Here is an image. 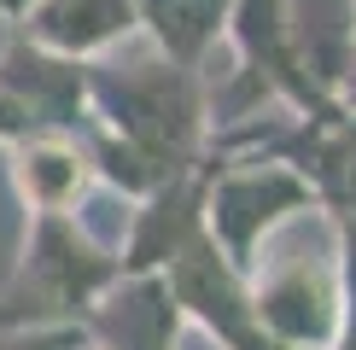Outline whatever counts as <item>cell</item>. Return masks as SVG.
<instances>
[{
	"instance_id": "1",
	"label": "cell",
	"mask_w": 356,
	"mask_h": 350,
	"mask_svg": "<svg viewBox=\"0 0 356 350\" xmlns=\"http://www.w3.org/2000/svg\"><path fill=\"white\" fill-rule=\"evenodd\" d=\"M88 128L152 164L158 175H181L204 164V82L193 65L140 58V65H88Z\"/></svg>"
},
{
	"instance_id": "2",
	"label": "cell",
	"mask_w": 356,
	"mask_h": 350,
	"mask_svg": "<svg viewBox=\"0 0 356 350\" xmlns=\"http://www.w3.org/2000/svg\"><path fill=\"white\" fill-rule=\"evenodd\" d=\"M304 216V210H298ZM298 216H286L263 251L269 262H251L245 269V292L251 310H257L263 333L286 350H333L345 339V240L327 222L321 240L309 245V228H292ZM257 251V257H263Z\"/></svg>"
},
{
	"instance_id": "3",
	"label": "cell",
	"mask_w": 356,
	"mask_h": 350,
	"mask_svg": "<svg viewBox=\"0 0 356 350\" xmlns=\"http://www.w3.org/2000/svg\"><path fill=\"white\" fill-rule=\"evenodd\" d=\"M117 274H123L117 251H106L88 228H76V216H58V210L29 216L24 257L12 281L0 286V333L82 327Z\"/></svg>"
},
{
	"instance_id": "4",
	"label": "cell",
	"mask_w": 356,
	"mask_h": 350,
	"mask_svg": "<svg viewBox=\"0 0 356 350\" xmlns=\"http://www.w3.org/2000/svg\"><path fill=\"white\" fill-rule=\"evenodd\" d=\"M298 210H316V187L280 158H251V164H216L211 193H204V233L234 269H251L263 240Z\"/></svg>"
},
{
	"instance_id": "5",
	"label": "cell",
	"mask_w": 356,
	"mask_h": 350,
	"mask_svg": "<svg viewBox=\"0 0 356 350\" xmlns=\"http://www.w3.org/2000/svg\"><path fill=\"white\" fill-rule=\"evenodd\" d=\"M211 169L216 164H193L170 181H158L152 193L140 199V210L129 216L123 233V274H164L175 257L187 251L193 240L204 233V193H211Z\"/></svg>"
},
{
	"instance_id": "6",
	"label": "cell",
	"mask_w": 356,
	"mask_h": 350,
	"mask_svg": "<svg viewBox=\"0 0 356 350\" xmlns=\"http://www.w3.org/2000/svg\"><path fill=\"white\" fill-rule=\"evenodd\" d=\"M0 88L35 117V128H58V135L88 128V58H65L29 41L24 29H12L0 53Z\"/></svg>"
},
{
	"instance_id": "7",
	"label": "cell",
	"mask_w": 356,
	"mask_h": 350,
	"mask_svg": "<svg viewBox=\"0 0 356 350\" xmlns=\"http://www.w3.org/2000/svg\"><path fill=\"white\" fill-rule=\"evenodd\" d=\"M175 327L181 303L164 274H117L82 321L88 344L99 350H175Z\"/></svg>"
},
{
	"instance_id": "8",
	"label": "cell",
	"mask_w": 356,
	"mask_h": 350,
	"mask_svg": "<svg viewBox=\"0 0 356 350\" xmlns=\"http://www.w3.org/2000/svg\"><path fill=\"white\" fill-rule=\"evenodd\" d=\"M12 181L29 204V216L58 210L70 216L76 199L94 181V158H88L82 135H58V128H35V135L12 140Z\"/></svg>"
},
{
	"instance_id": "9",
	"label": "cell",
	"mask_w": 356,
	"mask_h": 350,
	"mask_svg": "<svg viewBox=\"0 0 356 350\" xmlns=\"http://www.w3.org/2000/svg\"><path fill=\"white\" fill-rule=\"evenodd\" d=\"M280 24L304 76L327 99H339V82L356 53V0H280Z\"/></svg>"
},
{
	"instance_id": "10",
	"label": "cell",
	"mask_w": 356,
	"mask_h": 350,
	"mask_svg": "<svg viewBox=\"0 0 356 350\" xmlns=\"http://www.w3.org/2000/svg\"><path fill=\"white\" fill-rule=\"evenodd\" d=\"M135 0H35L18 29L65 58H94L135 29Z\"/></svg>"
},
{
	"instance_id": "11",
	"label": "cell",
	"mask_w": 356,
	"mask_h": 350,
	"mask_svg": "<svg viewBox=\"0 0 356 350\" xmlns=\"http://www.w3.org/2000/svg\"><path fill=\"white\" fill-rule=\"evenodd\" d=\"M228 6L234 0H135V18L152 29L158 53L175 65H193L211 53V41L228 29Z\"/></svg>"
},
{
	"instance_id": "12",
	"label": "cell",
	"mask_w": 356,
	"mask_h": 350,
	"mask_svg": "<svg viewBox=\"0 0 356 350\" xmlns=\"http://www.w3.org/2000/svg\"><path fill=\"white\" fill-rule=\"evenodd\" d=\"M0 350H88L82 327H18L0 333Z\"/></svg>"
},
{
	"instance_id": "13",
	"label": "cell",
	"mask_w": 356,
	"mask_h": 350,
	"mask_svg": "<svg viewBox=\"0 0 356 350\" xmlns=\"http://www.w3.org/2000/svg\"><path fill=\"white\" fill-rule=\"evenodd\" d=\"M24 135H35V117H29L18 99L0 88V146H12V140H24Z\"/></svg>"
},
{
	"instance_id": "14",
	"label": "cell",
	"mask_w": 356,
	"mask_h": 350,
	"mask_svg": "<svg viewBox=\"0 0 356 350\" xmlns=\"http://www.w3.org/2000/svg\"><path fill=\"white\" fill-rule=\"evenodd\" d=\"M339 106L356 111V53H350V70H345V82H339Z\"/></svg>"
},
{
	"instance_id": "15",
	"label": "cell",
	"mask_w": 356,
	"mask_h": 350,
	"mask_svg": "<svg viewBox=\"0 0 356 350\" xmlns=\"http://www.w3.org/2000/svg\"><path fill=\"white\" fill-rule=\"evenodd\" d=\"M29 6H35V0H0V18H6V24H18Z\"/></svg>"
},
{
	"instance_id": "16",
	"label": "cell",
	"mask_w": 356,
	"mask_h": 350,
	"mask_svg": "<svg viewBox=\"0 0 356 350\" xmlns=\"http://www.w3.org/2000/svg\"><path fill=\"white\" fill-rule=\"evenodd\" d=\"M88 350H99V344H88Z\"/></svg>"
},
{
	"instance_id": "17",
	"label": "cell",
	"mask_w": 356,
	"mask_h": 350,
	"mask_svg": "<svg viewBox=\"0 0 356 350\" xmlns=\"http://www.w3.org/2000/svg\"><path fill=\"white\" fill-rule=\"evenodd\" d=\"M181 350H187V344H181Z\"/></svg>"
}]
</instances>
